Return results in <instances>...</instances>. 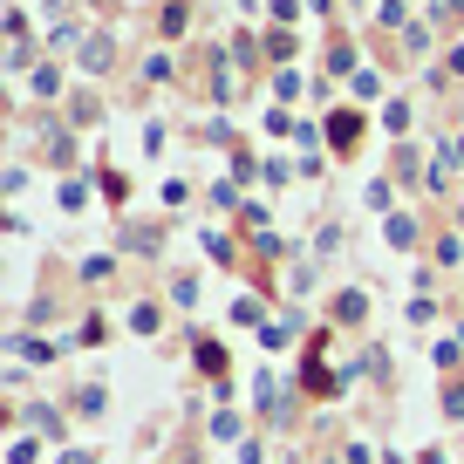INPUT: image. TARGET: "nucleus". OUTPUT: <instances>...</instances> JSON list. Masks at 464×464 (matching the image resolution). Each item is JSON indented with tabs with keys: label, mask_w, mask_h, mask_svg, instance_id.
I'll list each match as a JSON object with an SVG mask.
<instances>
[]
</instances>
